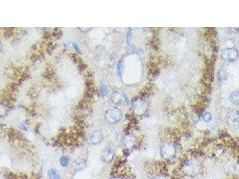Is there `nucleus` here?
Masks as SVG:
<instances>
[{
	"mask_svg": "<svg viewBox=\"0 0 239 179\" xmlns=\"http://www.w3.org/2000/svg\"><path fill=\"white\" fill-rule=\"evenodd\" d=\"M69 163V159L66 156H62L60 159V164L62 167H67Z\"/></svg>",
	"mask_w": 239,
	"mask_h": 179,
	"instance_id": "nucleus-10",
	"label": "nucleus"
},
{
	"mask_svg": "<svg viewBox=\"0 0 239 179\" xmlns=\"http://www.w3.org/2000/svg\"><path fill=\"white\" fill-rule=\"evenodd\" d=\"M175 149L174 146L171 144H166L161 149V154L164 158L169 159L174 156Z\"/></svg>",
	"mask_w": 239,
	"mask_h": 179,
	"instance_id": "nucleus-3",
	"label": "nucleus"
},
{
	"mask_svg": "<svg viewBox=\"0 0 239 179\" xmlns=\"http://www.w3.org/2000/svg\"><path fill=\"white\" fill-rule=\"evenodd\" d=\"M131 35H132V34H131V28H129V31H128V33H127V41H128V42L131 40Z\"/></svg>",
	"mask_w": 239,
	"mask_h": 179,
	"instance_id": "nucleus-13",
	"label": "nucleus"
},
{
	"mask_svg": "<svg viewBox=\"0 0 239 179\" xmlns=\"http://www.w3.org/2000/svg\"><path fill=\"white\" fill-rule=\"evenodd\" d=\"M73 46H74V49H75V50L77 52L80 53V51H79V50H80V49H79L78 46V45H77V44L74 43V44H73Z\"/></svg>",
	"mask_w": 239,
	"mask_h": 179,
	"instance_id": "nucleus-14",
	"label": "nucleus"
},
{
	"mask_svg": "<svg viewBox=\"0 0 239 179\" xmlns=\"http://www.w3.org/2000/svg\"><path fill=\"white\" fill-rule=\"evenodd\" d=\"M107 120L111 123H116L118 122L121 118V111L118 109H112L107 112L106 114Z\"/></svg>",
	"mask_w": 239,
	"mask_h": 179,
	"instance_id": "nucleus-1",
	"label": "nucleus"
},
{
	"mask_svg": "<svg viewBox=\"0 0 239 179\" xmlns=\"http://www.w3.org/2000/svg\"><path fill=\"white\" fill-rule=\"evenodd\" d=\"M152 179H164L163 177H160V176H157V177H154L153 178H152Z\"/></svg>",
	"mask_w": 239,
	"mask_h": 179,
	"instance_id": "nucleus-15",
	"label": "nucleus"
},
{
	"mask_svg": "<svg viewBox=\"0 0 239 179\" xmlns=\"http://www.w3.org/2000/svg\"><path fill=\"white\" fill-rule=\"evenodd\" d=\"M87 163L86 160L83 158H78L75 159L73 163V167L76 171H81L84 169L86 167Z\"/></svg>",
	"mask_w": 239,
	"mask_h": 179,
	"instance_id": "nucleus-6",
	"label": "nucleus"
},
{
	"mask_svg": "<svg viewBox=\"0 0 239 179\" xmlns=\"http://www.w3.org/2000/svg\"><path fill=\"white\" fill-rule=\"evenodd\" d=\"M111 179H121V178H118V177H113V178H111Z\"/></svg>",
	"mask_w": 239,
	"mask_h": 179,
	"instance_id": "nucleus-16",
	"label": "nucleus"
},
{
	"mask_svg": "<svg viewBox=\"0 0 239 179\" xmlns=\"http://www.w3.org/2000/svg\"><path fill=\"white\" fill-rule=\"evenodd\" d=\"M229 99L234 104H239V91H235L231 93L229 96Z\"/></svg>",
	"mask_w": 239,
	"mask_h": 179,
	"instance_id": "nucleus-8",
	"label": "nucleus"
},
{
	"mask_svg": "<svg viewBox=\"0 0 239 179\" xmlns=\"http://www.w3.org/2000/svg\"><path fill=\"white\" fill-rule=\"evenodd\" d=\"M102 134L99 131L93 132L88 138V141L92 145H97L100 143L103 140Z\"/></svg>",
	"mask_w": 239,
	"mask_h": 179,
	"instance_id": "nucleus-5",
	"label": "nucleus"
},
{
	"mask_svg": "<svg viewBox=\"0 0 239 179\" xmlns=\"http://www.w3.org/2000/svg\"><path fill=\"white\" fill-rule=\"evenodd\" d=\"M114 157V150L111 148H105L101 155V159L105 163H110Z\"/></svg>",
	"mask_w": 239,
	"mask_h": 179,
	"instance_id": "nucleus-4",
	"label": "nucleus"
},
{
	"mask_svg": "<svg viewBox=\"0 0 239 179\" xmlns=\"http://www.w3.org/2000/svg\"><path fill=\"white\" fill-rule=\"evenodd\" d=\"M48 177L49 179H60L58 172L54 169H50L48 172Z\"/></svg>",
	"mask_w": 239,
	"mask_h": 179,
	"instance_id": "nucleus-9",
	"label": "nucleus"
},
{
	"mask_svg": "<svg viewBox=\"0 0 239 179\" xmlns=\"http://www.w3.org/2000/svg\"><path fill=\"white\" fill-rule=\"evenodd\" d=\"M218 75L219 79H225L227 78V74L223 70H220L218 72Z\"/></svg>",
	"mask_w": 239,
	"mask_h": 179,
	"instance_id": "nucleus-12",
	"label": "nucleus"
},
{
	"mask_svg": "<svg viewBox=\"0 0 239 179\" xmlns=\"http://www.w3.org/2000/svg\"><path fill=\"white\" fill-rule=\"evenodd\" d=\"M221 56L225 60L234 61L238 58V53L235 49H228L223 51Z\"/></svg>",
	"mask_w": 239,
	"mask_h": 179,
	"instance_id": "nucleus-2",
	"label": "nucleus"
},
{
	"mask_svg": "<svg viewBox=\"0 0 239 179\" xmlns=\"http://www.w3.org/2000/svg\"><path fill=\"white\" fill-rule=\"evenodd\" d=\"M196 164L191 161H188L184 165V170L188 173L192 174L196 169Z\"/></svg>",
	"mask_w": 239,
	"mask_h": 179,
	"instance_id": "nucleus-7",
	"label": "nucleus"
},
{
	"mask_svg": "<svg viewBox=\"0 0 239 179\" xmlns=\"http://www.w3.org/2000/svg\"><path fill=\"white\" fill-rule=\"evenodd\" d=\"M203 120L206 122H209L212 120V115L210 113L207 112L206 113L204 116H203Z\"/></svg>",
	"mask_w": 239,
	"mask_h": 179,
	"instance_id": "nucleus-11",
	"label": "nucleus"
}]
</instances>
